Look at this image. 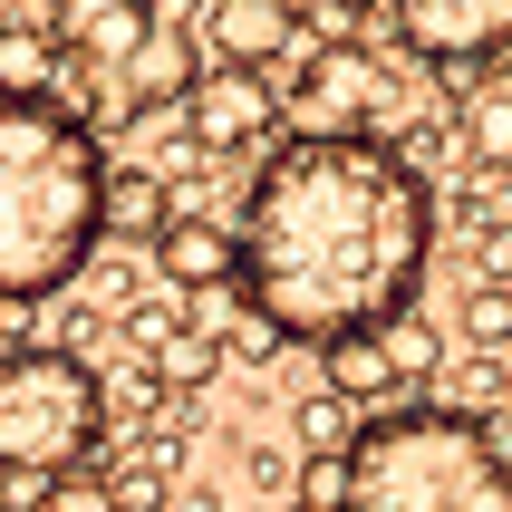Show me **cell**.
<instances>
[{"label": "cell", "instance_id": "obj_1", "mask_svg": "<svg viewBox=\"0 0 512 512\" xmlns=\"http://www.w3.org/2000/svg\"><path fill=\"white\" fill-rule=\"evenodd\" d=\"M435 252L426 174L397 165L377 136H290L252 174L232 281L271 339H348L416 300Z\"/></svg>", "mask_w": 512, "mask_h": 512}, {"label": "cell", "instance_id": "obj_2", "mask_svg": "<svg viewBox=\"0 0 512 512\" xmlns=\"http://www.w3.org/2000/svg\"><path fill=\"white\" fill-rule=\"evenodd\" d=\"M97 136L49 97L10 107L0 97V310L49 300L87 271L97 252Z\"/></svg>", "mask_w": 512, "mask_h": 512}, {"label": "cell", "instance_id": "obj_3", "mask_svg": "<svg viewBox=\"0 0 512 512\" xmlns=\"http://www.w3.org/2000/svg\"><path fill=\"white\" fill-rule=\"evenodd\" d=\"M339 512H512L503 484V426H474L464 406H397L358 426Z\"/></svg>", "mask_w": 512, "mask_h": 512}, {"label": "cell", "instance_id": "obj_4", "mask_svg": "<svg viewBox=\"0 0 512 512\" xmlns=\"http://www.w3.org/2000/svg\"><path fill=\"white\" fill-rule=\"evenodd\" d=\"M107 455V387L68 348H10L0 358V474H97Z\"/></svg>", "mask_w": 512, "mask_h": 512}, {"label": "cell", "instance_id": "obj_5", "mask_svg": "<svg viewBox=\"0 0 512 512\" xmlns=\"http://www.w3.org/2000/svg\"><path fill=\"white\" fill-rule=\"evenodd\" d=\"M271 107L300 126V136H368L377 116L397 107V78H387V49H358V39H319L290 87H271Z\"/></svg>", "mask_w": 512, "mask_h": 512}, {"label": "cell", "instance_id": "obj_6", "mask_svg": "<svg viewBox=\"0 0 512 512\" xmlns=\"http://www.w3.org/2000/svg\"><path fill=\"white\" fill-rule=\"evenodd\" d=\"M174 116H184V136H194V155H252L261 136H271V78H252V68H194V87L174 97Z\"/></svg>", "mask_w": 512, "mask_h": 512}, {"label": "cell", "instance_id": "obj_7", "mask_svg": "<svg viewBox=\"0 0 512 512\" xmlns=\"http://www.w3.org/2000/svg\"><path fill=\"white\" fill-rule=\"evenodd\" d=\"M512 0H397V39L435 68H503Z\"/></svg>", "mask_w": 512, "mask_h": 512}, {"label": "cell", "instance_id": "obj_8", "mask_svg": "<svg viewBox=\"0 0 512 512\" xmlns=\"http://www.w3.org/2000/svg\"><path fill=\"white\" fill-rule=\"evenodd\" d=\"M300 49V0H213V58L223 68H271Z\"/></svg>", "mask_w": 512, "mask_h": 512}, {"label": "cell", "instance_id": "obj_9", "mask_svg": "<svg viewBox=\"0 0 512 512\" xmlns=\"http://www.w3.org/2000/svg\"><path fill=\"white\" fill-rule=\"evenodd\" d=\"M145 29H155V20H145V0H58L49 39L78 58V68H126Z\"/></svg>", "mask_w": 512, "mask_h": 512}, {"label": "cell", "instance_id": "obj_10", "mask_svg": "<svg viewBox=\"0 0 512 512\" xmlns=\"http://www.w3.org/2000/svg\"><path fill=\"white\" fill-rule=\"evenodd\" d=\"M155 261H165L174 290H232V223H213V213H174V223L155 232Z\"/></svg>", "mask_w": 512, "mask_h": 512}, {"label": "cell", "instance_id": "obj_11", "mask_svg": "<svg viewBox=\"0 0 512 512\" xmlns=\"http://www.w3.org/2000/svg\"><path fill=\"white\" fill-rule=\"evenodd\" d=\"M174 223V203H165V184H155V174L145 165H107L97 174V242H155V232Z\"/></svg>", "mask_w": 512, "mask_h": 512}, {"label": "cell", "instance_id": "obj_12", "mask_svg": "<svg viewBox=\"0 0 512 512\" xmlns=\"http://www.w3.org/2000/svg\"><path fill=\"white\" fill-rule=\"evenodd\" d=\"M116 78H126V107H174V97L194 87V39H184V29H145L136 58H126Z\"/></svg>", "mask_w": 512, "mask_h": 512}, {"label": "cell", "instance_id": "obj_13", "mask_svg": "<svg viewBox=\"0 0 512 512\" xmlns=\"http://www.w3.org/2000/svg\"><path fill=\"white\" fill-rule=\"evenodd\" d=\"M58 39H49V20H0V97L10 107H29V97H49L58 87Z\"/></svg>", "mask_w": 512, "mask_h": 512}, {"label": "cell", "instance_id": "obj_14", "mask_svg": "<svg viewBox=\"0 0 512 512\" xmlns=\"http://www.w3.org/2000/svg\"><path fill=\"white\" fill-rule=\"evenodd\" d=\"M319 368H329V397L348 406H377L397 377H387V358H377V329H348V339H319Z\"/></svg>", "mask_w": 512, "mask_h": 512}, {"label": "cell", "instance_id": "obj_15", "mask_svg": "<svg viewBox=\"0 0 512 512\" xmlns=\"http://www.w3.org/2000/svg\"><path fill=\"white\" fill-rule=\"evenodd\" d=\"M145 368H155V377H165V387H203V377H213V368H223V348H213V339H203V329H194V319H174V329H165V339H155V348H145Z\"/></svg>", "mask_w": 512, "mask_h": 512}, {"label": "cell", "instance_id": "obj_16", "mask_svg": "<svg viewBox=\"0 0 512 512\" xmlns=\"http://www.w3.org/2000/svg\"><path fill=\"white\" fill-rule=\"evenodd\" d=\"M377 358H387V377H397V387H426V377H435V329H426L416 310L377 319Z\"/></svg>", "mask_w": 512, "mask_h": 512}, {"label": "cell", "instance_id": "obj_17", "mask_svg": "<svg viewBox=\"0 0 512 512\" xmlns=\"http://www.w3.org/2000/svg\"><path fill=\"white\" fill-rule=\"evenodd\" d=\"M300 445H310V455H348V445H358V406L329 397V387L300 397Z\"/></svg>", "mask_w": 512, "mask_h": 512}, {"label": "cell", "instance_id": "obj_18", "mask_svg": "<svg viewBox=\"0 0 512 512\" xmlns=\"http://www.w3.org/2000/svg\"><path fill=\"white\" fill-rule=\"evenodd\" d=\"M39 512H116V484L107 474H58V484L39 493Z\"/></svg>", "mask_w": 512, "mask_h": 512}, {"label": "cell", "instance_id": "obj_19", "mask_svg": "<svg viewBox=\"0 0 512 512\" xmlns=\"http://www.w3.org/2000/svg\"><path fill=\"white\" fill-rule=\"evenodd\" d=\"M339 493H348V464L339 455H310V464H300V512H339Z\"/></svg>", "mask_w": 512, "mask_h": 512}, {"label": "cell", "instance_id": "obj_20", "mask_svg": "<svg viewBox=\"0 0 512 512\" xmlns=\"http://www.w3.org/2000/svg\"><path fill=\"white\" fill-rule=\"evenodd\" d=\"M503 310H512L503 281H484V300H474V339H484V348H503Z\"/></svg>", "mask_w": 512, "mask_h": 512}, {"label": "cell", "instance_id": "obj_21", "mask_svg": "<svg viewBox=\"0 0 512 512\" xmlns=\"http://www.w3.org/2000/svg\"><path fill=\"white\" fill-rule=\"evenodd\" d=\"M39 493H49L39 474H0V512H39Z\"/></svg>", "mask_w": 512, "mask_h": 512}, {"label": "cell", "instance_id": "obj_22", "mask_svg": "<svg viewBox=\"0 0 512 512\" xmlns=\"http://www.w3.org/2000/svg\"><path fill=\"white\" fill-rule=\"evenodd\" d=\"M358 10H377V0H300V29L310 20H358Z\"/></svg>", "mask_w": 512, "mask_h": 512}, {"label": "cell", "instance_id": "obj_23", "mask_svg": "<svg viewBox=\"0 0 512 512\" xmlns=\"http://www.w3.org/2000/svg\"><path fill=\"white\" fill-rule=\"evenodd\" d=\"M290 512H300V503H290Z\"/></svg>", "mask_w": 512, "mask_h": 512}, {"label": "cell", "instance_id": "obj_24", "mask_svg": "<svg viewBox=\"0 0 512 512\" xmlns=\"http://www.w3.org/2000/svg\"><path fill=\"white\" fill-rule=\"evenodd\" d=\"M0 319H10V310H0Z\"/></svg>", "mask_w": 512, "mask_h": 512}]
</instances>
